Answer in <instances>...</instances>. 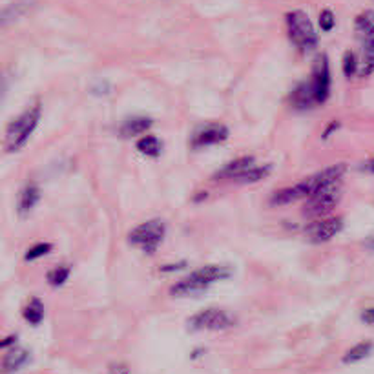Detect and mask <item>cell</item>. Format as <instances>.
Returning <instances> with one entry per match:
<instances>
[{
  "mask_svg": "<svg viewBox=\"0 0 374 374\" xmlns=\"http://www.w3.org/2000/svg\"><path fill=\"white\" fill-rule=\"evenodd\" d=\"M330 94V68L327 55H318L313 64V75L308 81L294 88L290 94V104L296 110H308V108L323 104Z\"/></svg>",
  "mask_w": 374,
  "mask_h": 374,
  "instance_id": "cell-1",
  "label": "cell"
},
{
  "mask_svg": "<svg viewBox=\"0 0 374 374\" xmlns=\"http://www.w3.org/2000/svg\"><path fill=\"white\" fill-rule=\"evenodd\" d=\"M347 166L343 163H338V165L329 166V168L321 170V172L314 173L305 181L298 183L294 186H287V188L280 190L272 196L271 203L272 205H288L292 201H300V199H308L316 192L320 186L327 185V183H334V181H341L343 176H345Z\"/></svg>",
  "mask_w": 374,
  "mask_h": 374,
  "instance_id": "cell-2",
  "label": "cell"
},
{
  "mask_svg": "<svg viewBox=\"0 0 374 374\" xmlns=\"http://www.w3.org/2000/svg\"><path fill=\"white\" fill-rule=\"evenodd\" d=\"M231 276V271L226 267H219V265H206V267L193 271L192 274L186 276L185 280L177 281L172 288H170V296L173 298H190L198 296L201 292L208 290L212 283L219 280H225Z\"/></svg>",
  "mask_w": 374,
  "mask_h": 374,
  "instance_id": "cell-3",
  "label": "cell"
},
{
  "mask_svg": "<svg viewBox=\"0 0 374 374\" xmlns=\"http://www.w3.org/2000/svg\"><path fill=\"white\" fill-rule=\"evenodd\" d=\"M41 113L42 106L37 101L34 106H29L28 110L22 111L21 117H17L13 123L8 124L4 136L6 152H19V150L28 143V139L31 137V133L35 132V128H37L39 121H41Z\"/></svg>",
  "mask_w": 374,
  "mask_h": 374,
  "instance_id": "cell-4",
  "label": "cell"
},
{
  "mask_svg": "<svg viewBox=\"0 0 374 374\" xmlns=\"http://www.w3.org/2000/svg\"><path fill=\"white\" fill-rule=\"evenodd\" d=\"M285 22H287L288 39H290L292 44L296 46L298 51L307 54V51L316 48L318 46L316 29H314L313 22H310L307 13L301 11V9L287 13Z\"/></svg>",
  "mask_w": 374,
  "mask_h": 374,
  "instance_id": "cell-5",
  "label": "cell"
},
{
  "mask_svg": "<svg viewBox=\"0 0 374 374\" xmlns=\"http://www.w3.org/2000/svg\"><path fill=\"white\" fill-rule=\"evenodd\" d=\"M166 234V225L161 219L141 223L128 234V243L133 247L141 248L146 254H153L159 248Z\"/></svg>",
  "mask_w": 374,
  "mask_h": 374,
  "instance_id": "cell-6",
  "label": "cell"
},
{
  "mask_svg": "<svg viewBox=\"0 0 374 374\" xmlns=\"http://www.w3.org/2000/svg\"><path fill=\"white\" fill-rule=\"evenodd\" d=\"M356 34L362 41V66H360V75H370L374 71V11H363L358 15Z\"/></svg>",
  "mask_w": 374,
  "mask_h": 374,
  "instance_id": "cell-7",
  "label": "cell"
},
{
  "mask_svg": "<svg viewBox=\"0 0 374 374\" xmlns=\"http://www.w3.org/2000/svg\"><path fill=\"white\" fill-rule=\"evenodd\" d=\"M340 196L341 181L327 183V185L320 186V188L307 199V203H305L303 214L308 216V218H320V216H325L338 205Z\"/></svg>",
  "mask_w": 374,
  "mask_h": 374,
  "instance_id": "cell-8",
  "label": "cell"
},
{
  "mask_svg": "<svg viewBox=\"0 0 374 374\" xmlns=\"http://www.w3.org/2000/svg\"><path fill=\"white\" fill-rule=\"evenodd\" d=\"M236 325V318L223 308H205L188 320L190 330H225Z\"/></svg>",
  "mask_w": 374,
  "mask_h": 374,
  "instance_id": "cell-9",
  "label": "cell"
},
{
  "mask_svg": "<svg viewBox=\"0 0 374 374\" xmlns=\"http://www.w3.org/2000/svg\"><path fill=\"white\" fill-rule=\"evenodd\" d=\"M343 228V219L333 216V218L316 219L305 228V236L310 243L320 245V243H327L334 238L336 234H340V231Z\"/></svg>",
  "mask_w": 374,
  "mask_h": 374,
  "instance_id": "cell-10",
  "label": "cell"
},
{
  "mask_svg": "<svg viewBox=\"0 0 374 374\" xmlns=\"http://www.w3.org/2000/svg\"><path fill=\"white\" fill-rule=\"evenodd\" d=\"M228 139V128L221 123H206L198 126L192 133V148H205V146H214L221 144Z\"/></svg>",
  "mask_w": 374,
  "mask_h": 374,
  "instance_id": "cell-11",
  "label": "cell"
},
{
  "mask_svg": "<svg viewBox=\"0 0 374 374\" xmlns=\"http://www.w3.org/2000/svg\"><path fill=\"white\" fill-rule=\"evenodd\" d=\"M254 166V157L252 156H243L238 157V159L231 161L228 165L223 166L221 170H218V173H214V179H231V181H238L239 177L243 176L245 172Z\"/></svg>",
  "mask_w": 374,
  "mask_h": 374,
  "instance_id": "cell-12",
  "label": "cell"
},
{
  "mask_svg": "<svg viewBox=\"0 0 374 374\" xmlns=\"http://www.w3.org/2000/svg\"><path fill=\"white\" fill-rule=\"evenodd\" d=\"M29 360H31L29 350L13 345V349L9 350V353L4 356V360H2V373L4 374L17 373V370H21L22 367L29 362Z\"/></svg>",
  "mask_w": 374,
  "mask_h": 374,
  "instance_id": "cell-13",
  "label": "cell"
},
{
  "mask_svg": "<svg viewBox=\"0 0 374 374\" xmlns=\"http://www.w3.org/2000/svg\"><path fill=\"white\" fill-rule=\"evenodd\" d=\"M150 126H152V119L150 117H132V119L124 121L121 124L119 133L124 139H132V137H137L146 132Z\"/></svg>",
  "mask_w": 374,
  "mask_h": 374,
  "instance_id": "cell-14",
  "label": "cell"
},
{
  "mask_svg": "<svg viewBox=\"0 0 374 374\" xmlns=\"http://www.w3.org/2000/svg\"><path fill=\"white\" fill-rule=\"evenodd\" d=\"M41 199V190L37 188L35 185H26L24 188L21 190V196H19L17 201V212L21 216L29 214L31 210L35 208V205Z\"/></svg>",
  "mask_w": 374,
  "mask_h": 374,
  "instance_id": "cell-15",
  "label": "cell"
},
{
  "mask_svg": "<svg viewBox=\"0 0 374 374\" xmlns=\"http://www.w3.org/2000/svg\"><path fill=\"white\" fill-rule=\"evenodd\" d=\"M22 316L29 325H39L44 320V303L39 298H31L22 308Z\"/></svg>",
  "mask_w": 374,
  "mask_h": 374,
  "instance_id": "cell-16",
  "label": "cell"
},
{
  "mask_svg": "<svg viewBox=\"0 0 374 374\" xmlns=\"http://www.w3.org/2000/svg\"><path fill=\"white\" fill-rule=\"evenodd\" d=\"M373 349H374L373 341H360V343H356V345L350 347V349L347 350L345 356H343V363L362 362V360H365V358L373 353Z\"/></svg>",
  "mask_w": 374,
  "mask_h": 374,
  "instance_id": "cell-17",
  "label": "cell"
},
{
  "mask_svg": "<svg viewBox=\"0 0 374 374\" xmlns=\"http://www.w3.org/2000/svg\"><path fill=\"white\" fill-rule=\"evenodd\" d=\"M137 150H139L143 156L157 159V157L161 156V152H163V143H161L156 136H146L137 141Z\"/></svg>",
  "mask_w": 374,
  "mask_h": 374,
  "instance_id": "cell-18",
  "label": "cell"
},
{
  "mask_svg": "<svg viewBox=\"0 0 374 374\" xmlns=\"http://www.w3.org/2000/svg\"><path fill=\"white\" fill-rule=\"evenodd\" d=\"M70 272H71L70 267H55L54 271L48 272L46 280H48V283H50L51 287H61V285H64L68 281Z\"/></svg>",
  "mask_w": 374,
  "mask_h": 374,
  "instance_id": "cell-19",
  "label": "cell"
},
{
  "mask_svg": "<svg viewBox=\"0 0 374 374\" xmlns=\"http://www.w3.org/2000/svg\"><path fill=\"white\" fill-rule=\"evenodd\" d=\"M268 172H271V166H252V168L243 173L236 183H248V185H251V183H258L259 179L267 177Z\"/></svg>",
  "mask_w": 374,
  "mask_h": 374,
  "instance_id": "cell-20",
  "label": "cell"
},
{
  "mask_svg": "<svg viewBox=\"0 0 374 374\" xmlns=\"http://www.w3.org/2000/svg\"><path fill=\"white\" fill-rule=\"evenodd\" d=\"M50 252H51L50 243H35L34 247L26 252L24 259L26 261H35V259L42 258V256H46V254H50Z\"/></svg>",
  "mask_w": 374,
  "mask_h": 374,
  "instance_id": "cell-21",
  "label": "cell"
},
{
  "mask_svg": "<svg viewBox=\"0 0 374 374\" xmlns=\"http://www.w3.org/2000/svg\"><path fill=\"white\" fill-rule=\"evenodd\" d=\"M358 70H360L358 59L354 57L353 51H347V54L343 55V75H345L347 79H350L358 74Z\"/></svg>",
  "mask_w": 374,
  "mask_h": 374,
  "instance_id": "cell-22",
  "label": "cell"
},
{
  "mask_svg": "<svg viewBox=\"0 0 374 374\" xmlns=\"http://www.w3.org/2000/svg\"><path fill=\"white\" fill-rule=\"evenodd\" d=\"M336 24V19H334V13L330 9H323L320 15V26L323 31H330Z\"/></svg>",
  "mask_w": 374,
  "mask_h": 374,
  "instance_id": "cell-23",
  "label": "cell"
},
{
  "mask_svg": "<svg viewBox=\"0 0 374 374\" xmlns=\"http://www.w3.org/2000/svg\"><path fill=\"white\" fill-rule=\"evenodd\" d=\"M362 321L367 325H374V307L365 308L362 313Z\"/></svg>",
  "mask_w": 374,
  "mask_h": 374,
  "instance_id": "cell-24",
  "label": "cell"
},
{
  "mask_svg": "<svg viewBox=\"0 0 374 374\" xmlns=\"http://www.w3.org/2000/svg\"><path fill=\"white\" fill-rule=\"evenodd\" d=\"M110 374H130V369L126 365H123V363H119V365L111 367Z\"/></svg>",
  "mask_w": 374,
  "mask_h": 374,
  "instance_id": "cell-25",
  "label": "cell"
},
{
  "mask_svg": "<svg viewBox=\"0 0 374 374\" xmlns=\"http://www.w3.org/2000/svg\"><path fill=\"white\" fill-rule=\"evenodd\" d=\"M15 343H17V336H15V334H11V336H8L6 340H2L0 347H2V349H8V347L15 345Z\"/></svg>",
  "mask_w": 374,
  "mask_h": 374,
  "instance_id": "cell-26",
  "label": "cell"
},
{
  "mask_svg": "<svg viewBox=\"0 0 374 374\" xmlns=\"http://www.w3.org/2000/svg\"><path fill=\"white\" fill-rule=\"evenodd\" d=\"M338 126H340V123H330L329 126H327V130L323 132V139H327V137H329L334 130H338Z\"/></svg>",
  "mask_w": 374,
  "mask_h": 374,
  "instance_id": "cell-27",
  "label": "cell"
},
{
  "mask_svg": "<svg viewBox=\"0 0 374 374\" xmlns=\"http://www.w3.org/2000/svg\"><path fill=\"white\" fill-rule=\"evenodd\" d=\"M363 168L367 170V172H370V173H374V157L370 161H367L365 165H363Z\"/></svg>",
  "mask_w": 374,
  "mask_h": 374,
  "instance_id": "cell-28",
  "label": "cell"
},
{
  "mask_svg": "<svg viewBox=\"0 0 374 374\" xmlns=\"http://www.w3.org/2000/svg\"><path fill=\"white\" fill-rule=\"evenodd\" d=\"M369 241H373V243H374V239H369ZM369 247H370V248H374V245H369Z\"/></svg>",
  "mask_w": 374,
  "mask_h": 374,
  "instance_id": "cell-29",
  "label": "cell"
}]
</instances>
